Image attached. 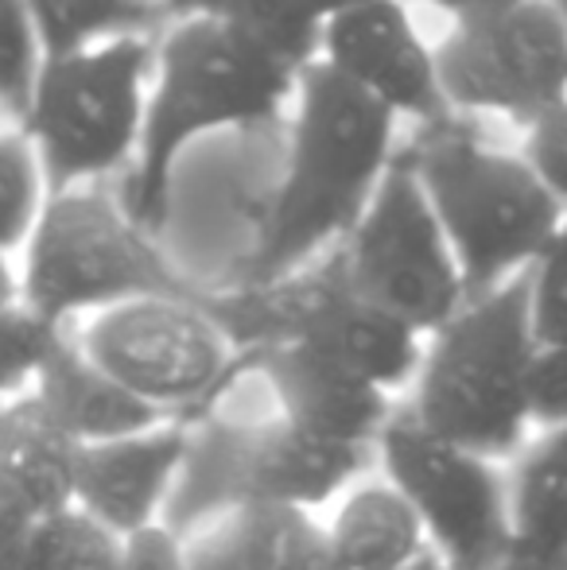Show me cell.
<instances>
[{"instance_id": "6da1fadb", "label": "cell", "mask_w": 567, "mask_h": 570, "mask_svg": "<svg viewBox=\"0 0 567 570\" xmlns=\"http://www.w3.org/2000/svg\"><path fill=\"white\" fill-rule=\"evenodd\" d=\"M393 109L346 82L323 59L303 70L292 159L242 287L284 284L331 240L354 233L393 167Z\"/></svg>"}, {"instance_id": "7a4b0ae2", "label": "cell", "mask_w": 567, "mask_h": 570, "mask_svg": "<svg viewBox=\"0 0 567 570\" xmlns=\"http://www.w3.org/2000/svg\"><path fill=\"white\" fill-rule=\"evenodd\" d=\"M156 55V90L121 198L133 222L148 233L164 222L175 159L190 140L214 128L276 117L300 82L292 62L211 20H179Z\"/></svg>"}, {"instance_id": "3957f363", "label": "cell", "mask_w": 567, "mask_h": 570, "mask_svg": "<svg viewBox=\"0 0 567 570\" xmlns=\"http://www.w3.org/2000/svg\"><path fill=\"white\" fill-rule=\"evenodd\" d=\"M540 345L532 334L529 272L467 307L431 334L424 368L412 384L409 412L428 431L486 454L493 462L529 446L532 368Z\"/></svg>"}, {"instance_id": "277c9868", "label": "cell", "mask_w": 567, "mask_h": 570, "mask_svg": "<svg viewBox=\"0 0 567 570\" xmlns=\"http://www.w3.org/2000/svg\"><path fill=\"white\" fill-rule=\"evenodd\" d=\"M378 462V451L334 446L265 415H218L190 428L187 462L167 504L164 528L179 540L245 509L315 512L346 493Z\"/></svg>"}, {"instance_id": "5b68a950", "label": "cell", "mask_w": 567, "mask_h": 570, "mask_svg": "<svg viewBox=\"0 0 567 570\" xmlns=\"http://www.w3.org/2000/svg\"><path fill=\"white\" fill-rule=\"evenodd\" d=\"M409 164L459 256L467 299L498 292L529 272L567 222L564 206L525 156L482 148L454 132V125L431 128Z\"/></svg>"}, {"instance_id": "8992f818", "label": "cell", "mask_w": 567, "mask_h": 570, "mask_svg": "<svg viewBox=\"0 0 567 570\" xmlns=\"http://www.w3.org/2000/svg\"><path fill=\"white\" fill-rule=\"evenodd\" d=\"M148 295H206L164 261L148 229L133 222L125 203L94 187L47 198V210L23 248L28 307L55 323L101 315Z\"/></svg>"}, {"instance_id": "52a82bcc", "label": "cell", "mask_w": 567, "mask_h": 570, "mask_svg": "<svg viewBox=\"0 0 567 570\" xmlns=\"http://www.w3.org/2000/svg\"><path fill=\"white\" fill-rule=\"evenodd\" d=\"M148 67L151 47L140 36L47 59L23 132L39 151L51 198L121 171L140 151Z\"/></svg>"}, {"instance_id": "ba28073f", "label": "cell", "mask_w": 567, "mask_h": 570, "mask_svg": "<svg viewBox=\"0 0 567 570\" xmlns=\"http://www.w3.org/2000/svg\"><path fill=\"white\" fill-rule=\"evenodd\" d=\"M378 465L420 512L431 551L447 567L509 570L514 504L493 458L436 435L412 412H397L378 443Z\"/></svg>"}, {"instance_id": "9c48e42d", "label": "cell", "mask_w": 567, "mask_h": 570, "mask_svg": "<svg viewBox=\"0 0 567 570\" xmlns=\"http://www.w3.org/2000/svg\"><path fill=\"white\" fill-rule=\"evenodd\" d=\"M342 264L365 299L428 338L467 307L459 256L412 164L389 167L370 210L342 245Z\"/></svg>"}, {"instance_id": "30bf717a", "label": "cell", "mask_w": 567, "mask_h": 570, "mask_svg": "<svg viewBox=\"0 0 567 570\" xmlns=\"http://www.w3.org/2000/svg\"><path fill=\"white\" fill-rule=\"evenodd\" d=\"M78 345L164 415L218 396L234 376V342L206 311L203 295H148L109 307L86 318Z\"/></svg>"}, {"instance_id": "8fae6325", "label": "cell", "mask_w": 567, "mask_h": 570, "mask_svg": "<svg viewBox=\"0 0 567 570\" xmlns=\"http://www.w3.org/2000/svg\"><path fill=\"white\" fill-rule=\"evenodd\" d=\"M436 67L451 109L532 125L567 101V23L553 0H525L509 12L454 23Z\"/></svg>"}, {"instance_id": "7c38bea8", "label": "cell", "mask_w": 567, "mask_h": 570, "mask_svg": "<svg viewBox=\"0 0 567 570\" xmlns=\"http://www.w3.org/2000/svg\"><path fill=\"white\" fill-rule=\"evenodd\" d=\"M323 62L397 117H420L431 128L451 125L454 109L439 82L436 55L412 28L404 0H378L331 16L323 28Z\"/></svg>"}, {"instance_id": "4fadbf2b", "label": "cell", "mask_w": 567, "mask_h": 570, "mask_svg": "<svg viewBox=\"0 0 567 570\" xmlns=\"http://www.w3.org/2000/svg\"><path fill=\"white\" fill-rule=\"evenodd\" d=\"M250 365L265 381L276 415L319 443L378 451L385 428L397 420L385 389L307 345H268L250 353Z\"/></svg>"}, {"instance_id": "5bb4252c", "label": "cell", "mask_w": 567, "mask_h": 570, "mask_svg": "<svg viewBox=\"0 0 567 570\" xmlns=\"http://www.w3.org/2000/svg\"><path fill=\"white\" fill-rule=\"evenodd\" d=\"M187 446L190 428L183 420H167L144 435L117 439V443L82 446L78 509L125 540L159 528L179 485Z\"/></svg>"}, {"instance_id": "9a60e30c", "label": "cell", "mask_w": 567, "mask_h": 570, "mask_svg": "<svg viewBox=\"0 0 567 570\" xmlns=\"http://www.w3.org/2000/svg\"><path fill=\"white\" fill-rule=\"evenodd\" d=\"M82 446L39 407L36 396L4 400L0 420V512L4 532H23L39 520L78 504Z\"/></svg>"}, {"instance_id": "2e32d148", "label": "cell", "mask_w": 567, "mask_h": 570, "mask_svg": "<svg viewBox=\"0 0 567 570\" xmlns=\"http://www.w3.org/2000/svg\"><path fill=\"white\" fill-rule=\"evenodd\" d=\"M31 396L39 400L47 415L75 439L78 446L117 443L167 423L164 412L133 396L125 384H117L106 368H98L82 353L78 338L62 350V357L43 373Z\"/></svg>"}, {"instance_id": "e0dca14e", "label": "cell", "mask_w": 567, "mask_h": 570, "mask_svg": "<svg viewBox=\"0 0 567 570\" xmlns=\"http://www.w3.org/2000/svg\"><path fill=\"white\" fill-rule=\"evenodd\" d=\"M326 535L342 570H409L436 556L420 512L389 478L354 481L334 501Z\"/></svg>"}, {"instance_id": "ac0fdd59", "label": "cell", "mask_w": 567, "mask_h": 570, "mask_svg": "<svg viewBox=\"0 0 567 570\" xmlns=\"http://www.w3.org/2000/svg\"><path fill=\"white\" fill-rule=\"evenodd\" d=\"M514 563L509 570H567V428L540 431L509 473Z\"/></svg>"}, {"instance_id": "d6986e66", "label": "cell", "mask_w": 567, "mask_h": 570, "mask_svg": "<svg viewBox=\"0 0 567 570\" xmlns=\"http://www.w3.org/2000/svg\"><path fill=\"white\" fill-rule=\"evenodd\" d=\"M156 4L179 20L222 23L281 55L300 75L311 62H319L315 55H323L326 20H319L303 0H156Z\"/></svg>"}, {"instance_id": "ffe728a7", "label": "cell", "mask_w": 567, "mask_h": 570, "mask_svg": "<svg viewBox=\"0 0 567 570\" xmlns=\"http://www.w3.org/2000/svg\"><path fill=\"white\" fill-rule=\"evenodd\" d=\"M129 540L75 509L4 532V570H125Z\"/></svg>"}, {"instance_id": "44dd1931", "label": "cell", "mask_w": 567, "mask_h": 570, "mask_svg": "<svg viewBox=\"0 0 567 570\" xmlns=\"http://www.w3.org/2000/svg\"><path fill=\"white\" fill-rule=\"evenodd\" d=\"M47 59L90 51L98 39H133L167 20L156 0H23Z\"/></svg>"}, {"instance_id": "7402d4cb", "label": "cell", "mask_w": 567, "mask_h": 570, "mask_svg": "<svg viewBox=\"0 0 567 570\" xmlns=\"http://www.w3.org/2000/svg\"><path fill=\"white\" fill-rule=\"evenodd\" d=\"M75 342L67 323H55L43 311L8 295L4 303V400L31 396L43 373Z\"/></svg>"}, {"instance_id": "603a6c76", "label": "cell", "mask_w": 567, "mask_h": 570, "mask_svg": "<svg viewBox=\"0 0 567 570\" xmlns=\"http://www.w3.org/2000/svg\"><path fill=\"white\" fill-rule=\"evenodd\" d=\"M43 190L51 198L36 144L28 140L23 128L20 132H8L0 140V237H4L8 253L28 248L31 233H36L39 218L47 210Z\"/></svg>"}, {"instance_id": "cb8c5ba5", "label": "cell", "mask_w": 567, "mask_h": 570, "mask_svg": "<svg viewBox=\"0 0 567 570\" xmlns=\"http://www.w3.org/2000/svg\"><path fill=\"white\" fill-rule=\"evenodd\" d=\"M190 570H273L261 509L229 512L183 540Z\"/></svg>"}, {"instance_id": "d4e9b609", "label": "cell", "mask_w": 567, "mask_h": 570, "mask_svg": "<svg viewBox=\"0 0 567 570\" xmlns=\"http://www.w3.org/2000/svg\"><path fill=\"white\" fill-rule=\"evenodd\" d=\"M47 51L23 0H4V36H0V98L12 117H28Z\"/></svg>"}, {"instance_id": "484cf974", "label": "cell", "mask_w": 567, "mask_h": 570, "mask_svg": "<svg viewBox=\"0 0 567 570\" xmlns=\"http://www.w3.org/2000/svg\"><path fill=\"white\" fill-rule=\"evenodd\" d=\"M532 284V334L540 350L567 345V222L529 268Z\"/></svg>"}, {"instance_id": "4316f807", "label": "cell", "mask_w": 567, "mask_h": 570, "mask_svg": "<svg viewBox=\"0 0 567 570\" xmlns=\"http://www.w3.org/2000/svg\"><path fill=\"white\" fill-rule=\"evenodd\" d=\"M521 156L567 214V101L548 109L540 120H532Z\"/></svg>"}, {"instance_id": "83f0119b", "label": "cell", "mask_w": 567, "mask_h": 570, "mask_svg": "<svg viewBox=\"0 0 567 570\" xmlns=\"http://www.w3.org/2000/svg\"><path fill=\"white\" fill-rule=\"evenodd\" d=\"M532 423L540 431L567 428V345L540 350L532 368Z\"/></svg>"}, {"instance_id": "f1b7e54d", "label": "cell", "mask_w": 567, "mask_h": 570, "mask_svg": "<svg viewBox=\"0 0 567 570\" xmlns=\"http://www.w3.org/2000/svg\"><path fill=\"white\" fill-rule=\"evenodd\" d=\"M125 570H190L187 548L172 528H151L129 540V556H125Z\"/></svg>"}, {"instance_id": "f546056e", "label": "cell", "mask_w": 567, "mask_h": 570, "mask_svg": "<svg viewBox=\"0 0 567 570\" xmlns=\"http://www.w3.org/2000/svg\"><path fill=\"white\" fill-rule=\"evenodd\" d=\"M436 4L447 8L459 23H467V20H486V16L509 12V8L525 4V0H436Z\"/></svg>"}, {"instance_id": "4dcf8cb0", "label": "cell", "mask_w": 567, "mask_h": 570, "mask_svg": "<svg viewBox=\"0 0 567 570\" xmlns=\"http://www.w3.org/2000/svg\"><path fill=\"white\" fill-rule=\"evenodd\" d=\"M319 20H331L339 12H350V8H362V4H378V0H303Z\"/></svg>"}, {"instance_id": "1f68e13d", "label": "cell", "mask_w": 567, "mask_h": 570, "mask_svg": "<svg viewBox=\"0 0 567 570\" xmlns=\"http://www.w3.org/2000/svg\"><path fill=\"white\" fill-rule=\"evenodd\" d=\"M409 570H451V567H447V563H443V559H439V556H428L424 563H417V567H409Z\"/></svg>"}, {"instance_id": "d6a6232c", "label": "cell", "mask_w": 567, "mask_h": 570, "mask_svg": "<svg viewBox=\"0 0 567 570\" xmlns=\"http://www.w3.org/2000/svg\"><path fill=\"white\" fill-rule=\"evenodd\" d=\"M553 8H556V12L564 16V23H567V0H553Z\"/></svg>"}]
</instances>
